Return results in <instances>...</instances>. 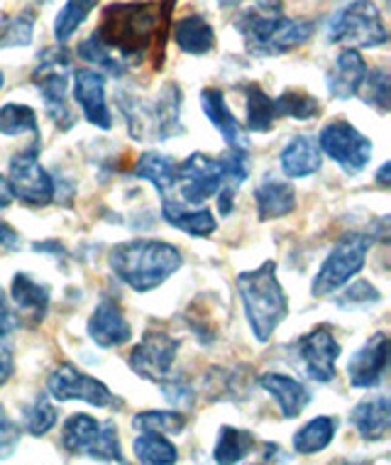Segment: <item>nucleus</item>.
Wrapping results in <instances>:
<instances>
[{"mask_svg":"<svg viewBox=\"0 0 391 465\" xmlns=\"http://www.w3.org/2000/svg\"><path fill=\"white\" fill-rule=\"evenodd\" d=\"M255 433L248 429H235V426H220L218 441L213 446V460L220 465L242 463L245 458L255 450Z\"/></svg>","mask_w":391,"mask_h":465,"instance_id":"obj_29","label":"nucleus"},{"mask_svg":"<svg viewBox=\"0 0 391 465\" xmlns=\"http://www.w3.org/2000/svg\"><path fill=\"white\" fill-rule=\"evenodd\" d=\"M76 52H79V56L83 59V62L96 64L98 72L111 74V76H115V79H120V76H125V74H128V64H125L120 56L112 54L111 49L103 47L96 37H88V40L81 42Z\"/></svg>","mask_w":391,"mask_h":465,"instance_id":"obj_39","label":"nucleus"},{"mask_svg":"<svg viewBox=\"0 0 391 465\" xmlns=\"http://www.w3.org/2000/svg\"><path fill=\"white\" fill-rule=\"evenodd\" d=\"M382 302V294H379V289L375 284H369L367 280H357L352 282V287H347L336 299V304L340 309H367L372 304H379Z\"/></svg>","mask_w":391,"mask_h":465,"instance_id":"obj_41","label":"nucleus"},{"mask_svg":"<svg viewBox=\"0 0 391 465\" xmlns=\"http://www.w3.org/2000/svg\"><path fill=\"white\" fill-rule=\"evenodd\" d=\"M132 426L140 433H164V436H179L186 429V414L181 411H140L132 417Z\"/></svg>","mask_w":391,"mask_h":465,"instance_id":"obj_38","label":"nucleus"},{"mask_svg":"<svg viewBox=\"0 0 391 465\" xmlns=\"http://www.w3.org/2000/svg\"><path fill=\"white\" fill-rule=\"evenodd\" d=\"M34 252H52V255H64V245L59 241H47V242H34Z\"/></svg>","mask_w":391,"mask_h":465,"instance_id":"obj_48","label":"nucleus"},{"mask_svg":"<svg viewBox=\"0 0 391 465\" xmlns=\"http://www.w3.org/2000/svg\"><path fill=\"white\" fill-rule=\"evenodd\" d=\"M318 147L320 153H326L347 177H357L359 172L367 167L372 153H375L372 140L362 135L352 123L340 121V118L323 125L318 135Z\"/></svg>","mask_w":391,"mask_h":465,"instance_id":"obj_11","label":"nucleus"},{"mask_svg":"<svg viewBox=\"0 0 391 465\" xmlns=\"http://www.w3.org/2000/svg\"><path fill=\"white\" fill-rule=\"evenodd\" d=\"M62 449L69 456H91L105 463H125L115 424L98 421L83 411L72 414L62 426Z\"/></svg>","mask_w":391,"mask_h":465,"instance_id":"obj_8","label":"nucleus"},{"mask_svg":"<svg viewBox=\"0 0 391 465\" xmlns=\"http://www.w3.org/2000/svg\"><path fill=\"white\" fill-rule=\"evenodd\" d=\"M34 37V13L23 10L17 15L3 17L0 23V49L30 47Z\"/></svg>","mask_w":391,"mask_h":465,"instance_id":"obj_37","label":"nucleus"},{"mask_svg":"<svg viewBox=\"0 0 391 465\" xmlns=\"http://www.w3.org/2000/svg\"><path fill=\"white\" fill-rule=\"evenodd\" d=\"M161 218L171 228L186 232L191 238H208V235H213L218 231V221L213 216V211L191 209V203H186V201H161Z\"/></svg>","mask_w":391,"mask_h":465,"instance_id":"obj_23","label":"nucleus"},{"mask_svg":"<svg viewBox=\"0 0 391 465\" xmlns=\"http://www.w3.org/2000/svg\"><path fill=\"white\" fill-rule=\"evenodd\" d=\"M161 5H164L167 10H171L176 5V0H161Z\"/></svg>","mask_w":391,"mask_h":465,"instance_id":"obj_52","label":"nucleus"},{"mask_svg":"<svg viewBox=\"0 0 391 465\" xmlns=\"http://www.w3.org/2000/svg\"><path fill=\"white\" fill-rule=\"evenodd\" d=\"M0 135L20 137L34 135L40 137V123L34 108L24 104H5L0 108Z\"/></svg>","mask_w":391,"mask_h":465,"instance_id":"obj_33","label":"nucleus"},{"mask_svg":"<svg viewBox=\"0 0 391 465\" xmlns=\"http://www.w3.org/2000/svg\"><path fill=\"white\" fill-rule=\"evenodd\" d=\"M184 265L181 250L167 241L135 238L118 242L108 252V267L125 287L147 294L161 287L174 272Z\"/></svg>","mask_w":391,"mask_h":465,"instance_id":"obj_2","label":"nucleus"},{"mask_svg":"<svg viewBox=\"0 0 391 465\" xmlns=\"http://www.w3.org/2000/svg\"><path fill=\"white\" fill-rule=\"evenodd\" d=\"M238 33L252 56H279L311 40L316 27L308 20L284 15L279 0H257L238 17Z\"/></svg>","mask_w":391,"mask_h":465,"instance_id":"obj_3","label":"nucleus"},{"mask_svg":"<svg viewBox=\"0 0 391 465\" xmlns=\"http://www.w3.org/2000/svg\"><path fill=\"white\" fill-rule=\"evenodd\" d=\"M161 385V392H164V397H167V401H171L174 407H189V404H193V400H196V392H193V387L186 382V380H169V377H164L160 382Z\"/></svg>","mask_w":391,"mask_h":465,"instance_id":"obj_43","label":"nucleus"},{"mask_svg":"<svg viewBox=\"0 0 391 465\" xmlns=\"http://www.w3.org/2000/svg\"><path fill=\"white\" fill-rule=\"evenodd\" d=\"M389 72L384 69V66H376L369 72L367 76L362 81V86H367V94H365V104L375 105L379 113H389L391 101H389Z\"/></svg>","mask_w":391,"mask_h":465,"instance_id":"obj_40","label":"nucleus"},{"mask_svg":"<svg viewBox=\"0 0 391 465\" xmlns=\"http://www.w3.org/2000/svg\"><path fill=\"white\" fill-rule=\"evenodd\" d=\"M367 76V62L362 59L359 49L347 47L336 56L326 76L327 94L336 101H350L362 91V81Z\"/></svg>","mask_w":391,"mask_h":465,"instance_id":"obj_20","label":"nucleus"},{"mask_svg":"<svg viewBox=\"0 0 391 465\" xmlns=\"http://www.w3.org/2000/svg\"><path fill=\"white\" fill-rule=\"evenodd\" d=\"M255 206L259 221H277L296 209V189L288 182L279 179H264L255 189Z\"/></svg>","mask_w":391,"mask_h":465,"instance_id":"obj_27","label":"nucleus"},{"mask_svg":"<svg viewBox=\"0 0 391 465\" xmlns=\"http://www.w3.org/2000/svg\"><path fill=\"white\" fill-rule=\"evenodd\" d=\"M0 248L3 250H17L20 248V232L10 223L0 221Z\"/></svg>","mask_w":391,"mask_h":465,"instance_id":"obj_45","label":"nucleus"},{"mask_svg":"<svg viewBox=\"0 0 391 465\" xmlns=\"http://www.w3.org/2000/svg\"><path fill=\"white\" fill-rule=\"evenodd\" d=\"M238 294L257 343H269L288 316L287 292L277 277V262L267 260L255 270L238 274Z\"/></svg>","mask_w":391,"mask_h":465,"instance_id":"obj_4","label":"nucleus"},{"mask_svg":"<svg viewBox=\"0 0 391 465\" xmlns=\"http://www.w3.org/2000/svg\"><path fill=\"white\" fill-rule=\"evenodd\" d=\"M98 8V0H66L64 8L54 17V37L64 45L81 25L86 23L88 15Z\"/></svg>","mask_w":391,"mask_h":465,"instance_id":"obj_36","label":"nucleus"},{"mask_svg":"<svg viewBox=\"0 0 391 465\" xmlns=\"http://www.w3.org/2000/svg\"><path fill=\"white\" fill-rule=\"evenodd\" d=\"M386 370H389V336L379 331L359 351H355L347 362V380L355 390H372L382 382Z\"/></svg>","mask_w":391,"mask_h":465,"instance_id":"obj_16","label":"nucleus"},{"mask_svg":"<svg viewBox=\"0 0 391 465\" xmlns=\"http://www.w3.org/2000/svg\"><path fill=\"white\" fill-rule=\"evenodd\" d=\"M132 177L144 179L160 193H167L169 189L176 186V162L169 154L144 153L137 157L135 167H132Z\"/></svg>","mask_w":391,"mask_h":465,"instance_id":"obj_30","label":"nucleus"},{"mask_svg":"<svg viewBox=\"0 0 391 465\" xmlns=\"http://www.w3.org/2000/svg\"><path fill=\"white\" fill-rule=\"evenodd\" d=\"M10 297H13V304L17 306V312L27 316L30 322L40 323L49 312V299H52V292L44 282H37L33 274L17 272L13 277V284H10Z\"/></svg>","mask_w":391,"mask_h":465,"instance_id":"obj_25","label":"nucleus"},{"mask_svg":"<svg viewBox=\"0 0 391 465\" xmlns=\"http://www.w3.org/2000/svg\"><path fill=\"white\" fill-rule=\"evenodd\" d=\"M242 0H218V5L220 8H235V5H239Z\"/></svg>","mask_w":391,"mask_h":465,"instance_id":"obj_51","label":"nucleus"},{"mask_svg":"<svg viewBox=\"0 0 391 465\" xmlns=\"http://www.w3.org/2000/svg\"><path fill=\"white\" fill-rule=\"evenodd\" d=\"M372 248V238L365 232H347L333 245L323 260L318 274L313 277L311 294L316 299L330 297L337 289H343L352 277L362 272L367 265V252Z\"/></svg>","mask_w":391,"mask_h":465,"instance_id":"obj_9","label":"nucleus"},{"mask_svg":"<svg viewBox=\"0 0 391 465\" xmlns=\"http://www.w3.org/2000/svg\"><path fill=\"white\" fill-rule=\"evenodd\" d=\"M200 108L206 113L210 125L223 135L230 150H249L248 133L242 128V123L235 118V113L230 111L223 91L216 89V86H208V89L200 91Z\"/></svg>","mask_w":391,"mask_h":465,"instance_id":"obj_19","label":"nucleus"},{"mask_svg":"<svg viewBox=\"0 0 391 465\" xmlns=\"http://www.w3.org/2000/svg\"><path fill=\"white\" fill-rule=\"evenodd\" d=\"M179 348H181L179 338L169 336L164 331H144L140 343L130 351V368L142 380L161 382L164 377L171 375Z\"/></svg>","mask_w":391,"mask_h":465,"instance_id":"obj_15","label":"nucleus"},{"mask_svg":"<svg viewBox=\"0 0 391 465\" xmlns=\"http://www.w3.org/2000/svg\"><path fill=\"white\" fill-rule=\"evenodd\" d=\"M281 172L288 179H306L316 174L323 164V153H320L318 140L308 135L291 137L279 154Z\"/></svg>","mask_w":391,"mask_h":465,"instance_id":"obj_24","label":"nucleus"},{"mask_svg":"<svg viewBox=\"0 0 391 465\" xmlns=\"http://www.w3.org/2000/svg\"><path fill=\"white\" fill-rule=\"evenodd\" d=\"M15 372V355L10 351V345L0 343V387L8 382Z\"/></svg>","mask_w":391,"mask_h":465,"instance_id":"obj_44","label":"nucleus"},{"mask_svg":"<svg viewBox=\"0 0 391 465\" xmlns=\"http://www.w3.org/2000/svg\"><path fill=\"white\" fill-rule=\"evenodd\" d=\"M176 184H179L181 201L191 206L213 199L225 184L223 162L220 157L216 160L203 153L189 154L181 164H176Z\"/></svg>","mask_w":391,"mask_h":465,"instance_id":"obj_14","label":"nucleus"},{"mask_svg":"<svg viewBox=\"0 0 391 465\" xmlns=\"http://www.w3.org/2000/svg\"><path fill=\"white\" fill-rule=\"evenodd\" d=\"M171 10L161 3H111L105 5L96 37L125 64H142L144 54L161 30V20H169Z\"/></svg>","mask_w":391,"mask_h":465,"instance_id":"obj_1","label":"nucleus"},{"mask_svg":"<svg viewBox=\"0 0 391 465\" xmlns=\"http://www.w3.org/2000/svg\"><path fill=\"white\" fill-rule=\"evenodd\" d=\"M132 449L137 460L144 465H171L179 460V450L164 433H140Z\"/></svg>","mask_w":391,"mask_h":465,"instance_id":"obj_32","label":"nucleus"},{"mask_svg":"<svg viewBox=\"0 0 391 465\" xmlns=\"http://www.w3.org/2000/svg\"><path fill=\"white\" fill-rule=\"evenodd\" d=\"M327 42L355 49H375L389 42L382 10L372 0H350L327 23Z\"/></svg>","mask_w":391,"mask_h":465,"instance_id":"obj_7","label":"nucleus"},{"mask_svg":"<svg viewBox=\"0 0 391 465\" xmlns=\"http://www.w3.org/2000/svg\"><path fill=\"white\" fill-rule=\"evenodd\" d=\"M245 113H248V130L252 133H269L274 128V123L279 121L277 118V105H274V98L267 96L259 84H245Z\"/></svg>","mask_w":391,"mask_h":465,"instance_id":"obj_31","label":"nucleus"},{"mask_svg":"<svg viewBox=\"0 0 391 465\" xmlns=\"http://www.w3.org/2000/svg\"><path fill=\"white\" fill-rule=\"evenodd\" d=\"M69 69H72V56H69L64 45L59 42L56 47L44 49L37 56V66L33 72V84L44 101V111L59 130H72L76 125V115L66 101Z\"/></svg>","mask_w":391,"mask_h":465,"instance_id":"obj_6","label":"nucleus"},{"mask_svg":"<svg viewBox=\"0 0 391 465\" xmlns=\"http://www.w3.org/2000/svg\"><path fill=\"white\" fill-rule=\"evenodd\" d=\"M8 182L13 186L15 199L24 201L27 206L44 209L56 196L54 179L49 177V172L40 164V140L27 147L23 153L13 154L10 160Z\"/></svg>","mask_w":391,"mask_h":465,"instance_id":"obj_12","label":"nucleus"},{"mask_svg":"<svg viewBox=\"0 0 391 465\" xmlns=\"http://www.w3.org/2000/svg\"><path fill=\"white\" fill-rule=\"evenodd\" d=\"M257 385L262 387L264 392L272 394V400L279 404L284 419L301 417V411L313 400L304 382H298L291 375H281V372H264V375L257 377Z\"/></svg>","mask_w":391,"mask_h":465,"instance_id":"obj_21","label":"nucleus"},{"mask_svg":"<svg viewBox=\"0 0 391 465\" xmlns=\"http://www.w3.org/2000/svg\"><path fill=\"white\" fill-rule=\"evenodd\" d=\"M288 351L294 355V361L301 365L308 380L327 385L333 382L337 375V361L343 348L337 343L336 331L330 329L327 323H320L316 329H311L304 336H298L294 343L288 345Z\"/></svg>","mask_w":391,"mask_h":465,"instance_id":"obj_10","label":"nucleus"},{"mask_svg":"<svg viewBox=\"0 0 391 465\" xmlns=\"http://www.w3.org/2000/svg\"><path fill=\"white\" fill-rule=\"evenodd\" d=\"M88 336L98 348H118L132 338V326L122 313L118 299L103 297L88 319Z\"/></svg>","mask_w":391,"mask_h":465,"instance_id":"obj_18","label":"nucleus"},{"mask_svg":"<svg viewBox=\"0 0 391 465\" xmlns=\"http://www.w3.org/2000/svg\"><path fill=\"white\" fill-rule=\"evenodd\" d=\"M20 439H23L20 424L10 419L5 407H0V460H5V458L15 453V449L20 446Z\"/></svg>","mask_w":391,"mask_h":465,"instance_id":"obj_42","label":"nucleus"},{"mask_svg":"<svg viewBox=\"0 0 391 465\" xmlns=\"http://www.w3.org/2000/svg\"><path fill=\"white\" fill-rule=\"evenodd\" d=\"M174 45L184 54L203 56L216 47V30L203 15H184L179 17L171 30Z\"/></svg>","mask_w":391,"mask_h":465,"instance_id":"obj_26","label":"nucleus"},{"mask_svg":"<svg viewBox=\"0 0 391 465\" xmlns=\"http://www.w3.org/2000/svg\"><path fill=\"white\" fill-rule=\"evenodd\" d=\"M340 419L337 417H316L294 433V450L298 456H316L326 450L336 439Z\"/></svg>","mask_w":391,"mask_h":465,"instance_id":"obj_28","label":"nucleus"},{"mask_svg":"<svg viewBox=\"0 0 391 465\" xmlns=\"http://www.w3.org/2000/svg\"><path fill=\"white\" fill-rule=\"evenodd\" d=\"M264 450H267V453L262 456V460H288V456H279L281 449L277 446V443H267Z\"/></svg>","mask_w":391,"mask_h":465,"instance_id":"obj_49","label":"nucleus"},{"mask_svg":"<svg viewBox=\"0 0 391 465\" xmlns=\"http://www.w3.org/2000/svg\"><path fill=\"white\" fill-rule=\"evenodd\" d=\"M47 390L49 397H54L56 401L79 400L91 404V407H98V410L120 404L105 382L91 377L72 362H62L59 368L52 370V375L47 377Z\"/></svg>","mask_w":391,"mask_h":465,"instance_id":"obj_13","label":"nucleus"},{"mask_svg":"<svg viewBox=\"0 0 391 465\" xmlns=\"http://www.w3.org/2000/svg\"><path fill=\"white\" fill-rule=\"evenodd\" d=\"M13 199H15V193H13V186H10L8 177L0 174V211L8 209L10 203H13Z\"/></svg>","mask_w":391,"mask_h":465,"instance_id":"obj_47","label":"nucleus"},{"mask_svg":"<svg viewBox=\"0 0 391 465\" xmlns=\"http://www.w3.org/2000/svg\"><path fill=\"white\" fill-rule=\"evenodd\" d=\"M389 169H391L389 162H384L382 167H379V172H376V184L384 186V189H386V186L391 184V179H389Z\"/></svg>","mask_w":391,"mask_h":465,"instance_id":"obj_50","label":"nucleus"},{"mask_svg":"<svg viewBox=\"0 0 391 465\" xmlns=\"http://www.w3.org/2000/svg\"><path fill=\"white\" fill-rule=\"evenodd\" d=\"M17 322L15 316H13V312H10V306L5 299L0 297V336H8L10 331L15 329Z\"/></svg>","mask_w":391,"mask_h":465,"instance_id":"obj_46","label":"nucleus"},{"mask_svg":"<svg viewBox=\"0 0 391 465\" xmlns=\"http://www.w3.org/2000/svg\"><path fill=\"white\" fill-rule=\"evenodd\" d=\"M56 407L49 401L47 394H37L33 401H27L23 407V426L24 431L40 439V436H47L52 429L56 426Z\"/></svg>","mask_w":391,"mask_h":465,"instance_id":"obj_35","label":"nucleus"},{"mask_svg":"<svg viewBox=\"0 0 391 465\" xmlns=\"http://www.w3.org/2000/svg\"><path fill=\"white\" fill-rule=\"evenodd\" d=\"M73 101L79 104L83 118L101 130L112 128V115L105 98V74L96 69L73 72Z\"/></svg>","mask_w":391,"mask_h":465,"instance_id":"obj_17","label":"nucleus"},{"mask_svg":"<svg viewBox=\"0 0 391 465\" xmlns=\"http://www.w3.org/2000/svg\"><path fill=\"white\" fill-rule=\"evenodd\" d=\"M277 105V118H294V121H311L320 113L318 98L306 94L301 89H287L281 91L279 96L274 98Z\"/></svg>","mask_w":391,"mask_h":465,"instance_id":"obj_34","label":"nucleus"},{"mask_svg":"<svg viewBox=\"0 0 391 465\" xmlns=\"http://www.w3.org/2000/svg\"><path fill=\"white\" fill-rule=\"evenodd\" d=\"M3 84H5V76H3V72H0V89H3Z\"/></svg>","mask_w":391,"mask_h":465,"instance_id":"obj_53","label":"nucleus"},{"mask_svg":"<svg viewBox=\"0 0 391 465\" xmlns=\"http://www.w3.org/2000/svg\"><path fill=\"white\" fill-rule=\"evenodd\" d=\"M350 424L365 441H382L391 431V401L386 394L367 397L350 411Z\"/></svg>","mask_w":391,"mask_h":465,"instance_id":"obj_22","label":"nucleus"},{"mask_svg":"<svg viewBox=\"0 0 391 465\" xmlns=\"http://www.w3.org/2000/svg\"><path fill=\"white\" fill-rule=\"evenodd\" d=\"M184 91L179 84H164L160 94L150 101L120 94V111L128 121L130 135L137 143H167L171 137L184 135L181 123Z\"/></svg>","mask_w":391,"mask_h":465,"instance_id":"obj_5","label":"nucleus"}]
</instances>
